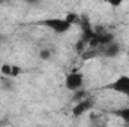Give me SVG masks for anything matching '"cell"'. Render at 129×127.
I'll return each mask as SVG.
<instances>
[{"label":"cell","instance_id":"cell-3","mask_svg":"<svg viewBox=\"0 0 129 127\" xmlns=\"http://www.w3.org/2000/svg\"><path fill=\"white\" fill-rule=\"evenodd\" d=\"M83 84H84V75L81 72H78V70L69 72L64 76V87L69 91H78V90H81Z\"/></svg>","mask_w":129,"mask_h":127},{"label":"cell","instance_id":"cell-5","mask_svg":"<svg viewBox=\"0 0 129 127\" xmlns=\"http://www.w3.org/2000/svg\"><path fill=\"white\" fill-rule=\"evenodd\" d=\"M0 72H2V75H5V76H8V78H17L18 75H21V67L20 66H17V64H2V67H0Z\"/></svg>","mask_w":129,"mask_h":127},{"label":"cell","instance_id":"cell-8","mask_svg":"<svg viewBox=\"0 0 129 127\" xmlns=\"http://www.w3.org/2000/svg\"><path fill=\"white\" fill-rule=\"evenodd\" d=\"M123 2H125V0H105V3L110 5L111 8H120V6L123 5Z\"/></svg>","mask_w":129,"mask_h":127},{"label":"cell","instance_id":"cell-1","mask_svg":"<svg viewBox=\"0 0 129 127\" xmlns=\"http://www.w3.org/2000/svg\"><path fill=\"white\" fill-rule=\"evenodd\" d=\"M38 24L42 26V27H47V29L53 30V32L57 33V34H63V33L69 32L72 29V26L64 18H47V20L39 21Z\"/></svg>","mask_w":129,"mask_h":127},{"label":"cell","instance_id":"cell-4","mask_svg":"<svg viewBox=\"0 0 129 127\" xmlns=\"http://www.w3.org/2000/svg\"><path fill=\"white\" fill-rule=\"evenodd\" d=\"M93 100H90V99H84V100H80V102H77V105L72 108V115L74 117H81V115H84V114H87L92 108H93Z\"/></svg>","mask_w":129,"mask_h":127},{"label":"cell","instance_id":"cell-2","mask_svg":"<svg viewBox=\"0 0 129 127\" xmlns=\"http://www.w3.org/2000/svg\"><path fill=\"white\" fill-rule=\"evenodd\" d=\"M105 88L110 90V91H113V93H117V94L129 97V76L128 75H120L113 82H110L108 85H105Z\"/></svg>","mask_w":129,"mask_h":127},{"label":"cell","instance_id":"cell-6","mask_svg":"<svg viewBox=\"0 0 129 127\" xmlns=\"http://www.w3.org/2000/svg\"><path fill=\"white\" fill-rule=\"evenodd\" d=\"M63 18L72 26V27L77 26V24H81V17H80L78 14H75V12H68Z\"/></svg>","mask_w":129,"mask_h":127},{"label":"cell","instance_id":"cell-7","mask_svg":"<svg viewBox=\"0 0 129 127\" xmlns=\"http://www.w3.org/2000/svg\"><path fill=\"white\" fill-rule=\"evenodd\" d=\"M113 114H114V115H117L119 118H122L123 121L129 123V108H122V109H117V111H114Z\"/></svg>","mask_w":129,"mask_h":127},{"label":"cell","instance_id":"cell-9","mask_svg":"<svg viewBox=\"0 0 129 127\" xmlns=\"http://www.w3.org/2000/svg\"><path fill=\"white\" fill-rule=\"evenodd\" d=\"M27 2H36V0H27Z\"/></svg>","mask_w":129,"mask_h":127}]
</instances>
